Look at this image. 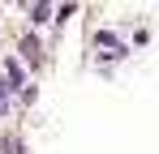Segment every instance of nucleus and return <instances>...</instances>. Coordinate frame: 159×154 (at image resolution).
Returning <instances> with one entry per match:
<instances>
[{"mask_svg": "<svg viewBox=\"0 0 159 154\" xmlns=\"http://www.w3.org/2000/svg\"><path fill=\"white\" fill-rule=\"evenodd\" d=\"M48 13H52L48 4H30V17H34V22H48Z\"/></svg>", "mask_w": 159, "mask_h": 154, "instance_id": "1", "label": "nucleus"}, {"mask_svg": "<svg viewBox=\"0 0 159 154\" xmlns=\"http://www.w3.org/2000/svg\"><path fill=\"white\" fill-rule=\"evenodd\" d=\"M0 154H22V146L17 141H0Z\"/></svg>", "mask_w": 159, "mask_h": 154, "instance_id": "2", "label": "nucleus"}]
</instances>
